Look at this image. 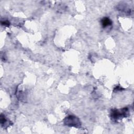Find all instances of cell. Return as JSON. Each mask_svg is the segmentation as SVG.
<instances>
[{
    "instance_id": "1",
    "label": "cell",
    "mask_w": 134,
    "mask_h": 134,
    "mask_svg": "<svg viewBox=\"0 0 134 134\" xmlns=\"http://www.w3.org/2000/svg\"><path fill=\"white\" fill-rule=\"evenodd\" d=\"M79 120L76 117L73 116H69L67 118L66 123L67 125H69L70 126H77L79 125Z\"/></svg>"
},
{
    "instance_id": "2",
    "label": "cell",
    "mask_w": 134,
    "mask_h": 134,
    "mask_svg": "<svg viewBox=\"0 0 134 134\" xmlns=\"http://www.w3.org/2000/svg\"><path fill=\"white\" fill-rule=\"evenodd\" d=\"M112 21L110 20V19H109L108 18H104L102 20V25L103 27L105 28L108 26H110V25L112 24Z\"/></svg>"
},
{
    "instance_id": "3",
    "label": "cell",
    "mask_w": 134,
    "mask_h": 134,
    "mask_svg": "<svg viewBox=\"0 0 134 134\" xmlns=\"http://www.w3.org/2000/svg\"><path fill=\"white\" fill-rule=\"evenodd\" d=\"M4 25H9V23H8V22H7V21H5V22H4Z\"/></svg>"
}]
</instances>
